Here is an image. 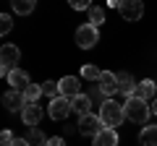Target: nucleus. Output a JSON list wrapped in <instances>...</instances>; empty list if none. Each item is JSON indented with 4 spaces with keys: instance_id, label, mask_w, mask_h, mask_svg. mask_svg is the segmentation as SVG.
<instances>
[{
    "instance_id": "obj_1",
    "label": "nucleus",
    "mask_w": 157,
    "mask_h": 146,
    "mask_svg": "<svg viewBox=\"0 0 157 146\" xmlns=\"http://www.w3.org/2000/svg\"><path fill=\"white\" fill-rule=\"evenodd\" d=\"M123 112H126V120L144 125L149 120V115H152V104L147 99H141V97H128L123 102Z\"/></svg>"
},
{
    "instance_id": "obj_2",
    "label": "nucleus",
    "mask_w": 157,
    "mask_h": 146,
    "mask_svg": "<svg viewBox=\"0 0 157 146\" xmlns=\"http://www.w3.org/2000/svg\"><path fill=\"white\" fill-rule=\"evenodd\" d=\"M100 118L102 123H105V128H115V125H121L126 120V112H123V104L115 99H107L100 104Z\"/></svg>"
},
{
    "instance_id": "obj_3",
    "label": "nucleus",
    "mask_w": 157,
    "mask_h": 146,
    "mask_svg": "<svg viewBox=\"0 0 157 146\" xmlns=\"http://www.w3.org/2000/svg\"><path fill=\"white\" fill-rule=\"evenodd\" d=\"M21 60V50H18L16 45H3L0 47V76H11V71L16 68V63Z\"/></svg>"
},
{
    "instance_id": "obj_4",
    "label": "nucleus",
    "mask_w": 157,
    "mask_h": 146,
    "mask_svg": "<svg viewBox=\"0 0 157 146\" xmlns=\"http://www.w3.org/2000/svg\"><path fill=\"white\" fill-rule=\"evenodd\" d=\"M118 13L123 21H141L144 5H141V0H118Z\"/></svg>"
},
{
    "instance_id": "obj_5",
    "label": "nucleus",
    "mask_w": 157,
    "mask_h": 146,
    "mask_svg": "<svg viewBox=\"0 0 157 146\" xmlns=\"http://www.w3.org/2000/svg\"><path fill=\"white\" fill-rule=\"evenodd\" d=\"M76 42L81 50H92V47L100 42V31H97V26H92V24H81V26L76 29Z\"/></svg>"
},
{
    "instance_id": "obj_6",
    "label": "nucleus",
    "mask_w": 157,
    "mask_h": 146,
    "mask_svg": "<svg viewBox=\"0 0 157 146\" xmlns=\"http://www.w3.org/2000/svg\"><path fill=\"white\" fill-rule=\"evenodd\" d=\"M71 112H73V104H71L68 97H55V99H50V104H47V115H50L52 120H66Z\"/></svg>"
},
{
    "instance_id": "obj_7",
    "label": "nucleus",
    "mask_w": 157,
    "mask_h": 146,
    "mask_svg": "<svg viewBox=\"0 0 157 146\" xmlns=\"http://www.w3.org/2000/svg\"><path fill=\"white\" fill-rule=\"evenodd\" d=\"M102 128H105V123H102L100 115H92L89 112V115H81V118H78V133H81V136H92V138H94Z\"/></svg>"
},
{
    "instance_id": "obj_8",
    "label": "nucleus",
    "mask_w": 157,
    "mask_h": 146,
    "mask_svg": "<svg viewBox=\"0 0 157 146\" xmlns=\"http://www.w3.org/2000/svg\"><path fill=\"white\" fill-rule=\"evenodd\" d=\"M3 104H6L8 112H21L24 107H26V97H24V91L11 89V91H6V94H3Z\"/></svg>"
},
{
    "instance_id": "obj_9",
    "label": "nucleus",
    "mask_w": 157,
    "mask_h": 146,
    "mask_svg": "<svg viewBox=\"0 0 157 146\" xmlns=\"http://www.w3.org/2000/svg\"><path fill=\"white\" fill-rule=\"evenodd\" d=\"M97 86L105 91V97H113L115 91H121V89H118V73L102 71V76H100V81H97Z\"/></svg>"
},
{
    "instance_id": "obj_10",
    "label": "nucleus",
    "mask_w": 157,
    "mask_h": 146,
    "mask_svg": "<svg viewBox=\"0 0 157 146\" xmlns=\"http://www.w3.org/2000/svg\"><path fill=\"white\" fill-rule=\"evenodd\" d=\"M81 94V84H78L76 76H63L60 78V97H68V99H73V97Z\"/></svg>"
},
{
    "instance_id": "obj_11",
    "label": "nucleus",
    "mask_w": 157,
    "mask_h": 146,
    "mask_svg": "<svg viewBox=\"0 0 157 146\" xmlns=\"http://www.w3.org/2000/svg\"><path fill=\"white\" fill-rule=\"evenodd\" d=\"M21 120H24V125H29V128L39 125V120H42V107L39 104H29L26 102V107L21 110Z\"/></svg>"
},
{
    "instance_id": "obj_12",
    "label": "nucleus",
    "mask_w": 157,
    "mask_h": 146,
    "mask_svg": "<svg viewBox=\"0 0 157 146\" xmlns=\"http://www.w3.org/2000/svg\"><path fill=\"white\" fill-rule=\"evenodd\" d=\"M8 84H11L16 91H24V89L29 86V73L21 71V68H13L11 76H8Z\"/></svg>"
},
{
    "instance_id": "obj_13",
    "label": "nucleus",
    "mask_w": 157,
    "mask_h": 146,
    "mask_svg": "<svg viewBox=\"0 0 157 146\" xmlns=\"http://www.w3.org/2000/svg\"><path fill=\"white\" fill-rule=\"evenodd\" d=\"M94 146H118V133L115 128H102L94 136Z\"/></svg>"
},
{
    "instance_id": "obj_14",
    "label": "nucleus",
    "mask_w": 157,
    "mask_h": 146,
    "mask_svg": "<svg viewBox=\"0 0 157 146\" xmlns=\"http://www.w3.org/2000/svg\"><path fill=\"white\" fill-rule=\"evenodd\" d=\"M118 89L121 94H126V99L136 94V81L131 78V73H118Z\"/></svg>"
},
{
    "instance_id": "obj_15",
    "label": "nucleus",
    "mask_w": 157,
    "mask_h": 146,
    "mask_svg": "<svg viewBox=\"0 0 157 146\" xmlns=\"http://www.w3.org/2000/svg\"><path fill=\"white\" fill-rule=\"evenodd\" d=\"M71 104H73V112H78V118L92 112V97H89V94H78V97H73Z\"/></svg>"
},
{
    "instance_id": "obj_16",
    "label": "nucleus",
    "mask_w": 157,
    "mask_h": 146,
    "mask_svg": "<svg viewBox=\"0 0 157 146\" xmlns=\"http://www.w3.org/2000/svg\"><path fill=\"white\" fill-rule=\"evenodd\" d=\"M155 94H157V84H155L152 78H144V81H139V84H136V94H134V97H141V99L149 102Z\"/></svg>"
},
{
    "instance_id": "obj_17",
    "label": "nucleus",
    "mask_w": 157,
    "mask_h": 146,
    "mask_svg": "<svg viewBox=\"0 0 157 146\" xmlns=\"http://www.w3.org/2000/svg\"><path fill=\"white\" fill-rule=\"evenodd\" d=\"M139 141H141V146H157V125H144Z\"/></svg>"
},
{
    "instance_id": "obj_18",
    "label": "nucleus",
    "mask_w": 157,
    "mask_h": 146,
    "mask_svg": "<svg viewBox=\"0 0 157 146\" xmlns=\"http://www.w3.org/2000/svg\"><path fill=\"white\" fill-rule=\"evenodd\" d=\"M13 11L18 13V16H29V13L37 8V0H11Z\"/></svg>"
},
{
    "instance_id": "obj_19",
    "label": "nucleus",
    "mask_w": 157,
    "mask_h": 146,
    "mask_svg": "<svg viewBox=\"0 0 157 146\" xmlns=\"http://www.w3.org/2000/svg\"><path fill=\"white\" fill-rule=\"evenodd\" d=\"M42 94H45V91H42V86H37V84H29L26 89H24V97H26V102H29V104H37Z\"/></svg>"
},
{
    "instance_id": "obj_20",
    "label": "nucleus",
    "mask_w": 157,
    "mask_h": 146,
    "mask_svg": "<svg viewBox=\"0 0 157 146\" xmlns=\"http://www.w3.org/2000/svg\"><path fill=\"white\" fill-rule=\"evenodd\" d=\"M26 141H29V146H47V141L50 138H45V133L39 128H32L29 130V136H26Z\"/></svg>"
},
{
    "instance_id": "obj_21",
    "label": "nucleus",
    "mask_w": 157,
    "mask_h": 146,
    "mask_svg": "<svg viewBox=\"0 0 157 146\" xmlns=\"http://www.w3.org/2000/svg\"><path fill=\"white\" fill-rule=\"evenodd\" d=\"M100 76H102V71L97 65H84L81 68V78H86V81H100Z\"/></svg>"
},
{
    "instance_id": "obj_22",
    "label": "nucleus",
    "mask_w": 157,
    "mask_h": 146,
    "mask_svg": "<svg viewBox=\"0 0 157 146\" xmlns=\"http://www.w3.org/2000/svg\"><path fill=\"white\" fill-rule=\"evenodd\" d=\"M42 91H45L50 99L60 97V81H45V84H42Z\"/></svg>"
},
{
    "instance_id": "obj_23",
    "label": "nucleus",
    "mask_w": 157,
    "mask_h": 146,
    "mask_svg": "<svg viewBox=\"0 0 157 146\" xmlns=\"http://www.w3.org/2000/svg\"><path fill=\"white\" fill-rule=\"evenodd\" d=\"M102 21H105V13H102V8H94V5H92V8H89V24H92V26H100Z\"/></svg>"
},
{
    "instance_id": "obj_24",
    "label": "nucleus",
    "mask_w": 157,
    "mask_h": 146,
    "mask_svg": "<svg viewBox=\"0 0 157 146\" xmlns=\"http://www.w3.org/2000/svg\"><path fill=\"white\" fill-rule=\"evenodd\" d=\"M11 29H13V18L8 16V13H3V16H0V34L6 37V34L11 31Z\"/></svg>"
},
{
    "instance_id": "obj_25",
    "label": "nucleus",
    "mask_w": 157,
    "mask_h": 146,
    "mask_svg": "<svg viewBox=\"0 0 157 146\" xmlns=\"http://www.w3.org/2000/svg\"><path fill=\"white\" fill-rule=\"evenodd\" d=\"M68 5L73 11H89L92 8V0H68Z\"/></svg>"
},
{
    "instance_id": "obj_26",
    "label": "nucleus",
    "mask_w": 157,
    "mask_h": 146,
    "mask_svg": "<svg viewBox=\"0 0 157 146\" xmlns=\"http://www.w3.org/2000/svg\"><path fill=\"white\" fill-rule=\"evenodd\" d=\"M0 141H3V146H11L13 141H16V138H13V133H11V130H3V136H0Z\"/></svg>"
},
{
    "instance_id": "obj_27",
    "label": "nucleus",
    "mask_w": 157,
    "mask_h": 146,
    "mask_svg": "<svg viewBox=\"0 0 157 146\" xmlns=\"http://www.w3.org/2000/svg\"><path fill=\"white\" fill-rule=\"evenodd\" d=\"M47 146H66V141L55 136V138H50V141H47Z\"/></svg>"
},
{
    "instance_id": "obj_28",
    "label": "nucleus",
    "mask_w": 157,
    "mask_h": 146,
    "mask_svg": "<svg viewBox=\"0 0 157 146\" xmlns=\"http://www.w3.org/2000/svg\"><path fill=\"white\" fill-rule=\"evenodd\" d=\"M11 146H29V141H26V138H16Z\"/></svg>"
},
{
    "instance_id": "obj_29",
    "label": "nucleus",
    "mask_w": 157,
    "mask_h": 146,
    "mask_svg": "<svg viewBox=\"0 0 157 146\" xmlns=\"http://www.w3.org/2000/svg\"><path fill=\"white\" fill-rule=\"evenodd\" d=\"M152 115H157V97H155V102H152Z\"/></svg>"
}]
</instances>
